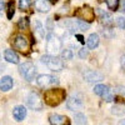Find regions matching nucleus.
Listing matches in <instances>:
<instances>
[{"label": "nucleus", "mask_w": 125, "mask_h": 125, "mask_svg": "<svg viewBox=\"0 0 125 125\" xmlns=\"http://www.w3.org/2000/svg\"><path fill=\"white\" fill-rule=\"evenodd\" d=\"M65 90L64 89H49L44 93L45 104L49 106H58L60 103L65 100Z\"/></svg>", "instance_id": "1"}, {"label": "nucleus", "mask_w": 125, "mask_h": 125, "mask_svg": "<svg viewBox=\"0 0 125 125\" xmlns=\"http://www.w3.org/2000/svg\"><path fill=\"white\" fill-rule=\"evenodd\" d=\"M61 40L58 35L53 34V33H49L46 36V50L49 55H55L61 50Z\"/></svg>", "instance_id": "2"}, {"label": "nucleus", "mask_w": 125, "mask_h": 125, "mask_svg": "<svg viewBox=\"0 0 125 125\" xmlns=\"http://www.w3.org/2000/svg\"><path fill=\"white\" fill-rule=\"evenodd\" d=\"M41 61L53 71H61L64 69V62H62V60L55 55H49V54L44 55V56H41Z\"/></svg>", "instance_id": "3"}, {"label": "nucleus", "mask_w": 125, "mask_h": 125, "mask_svg": "<svg viewBox=\"0 0 125 125\" xmlns=\"http://www.w3.org/2000/svg\"><path fill=\"white\" fill-rule=\"evenodd\" d=\"M19 73L26 81H33L36 75V69L33 65V62L26 61V62H23V64L19 65Z\"/></svg>", "instance_id": "4"}, {"label": "nucleus", "mask_w": 125, "mask_h": 125, "mask_svg": "<svg viewBox=\"0 0 125 125\" xmlns=\"http://www.w3.org/2000/svg\"><path fill=\"white\" fill-rule=\"evenodd\" d=\"M36 83L41 88H50V86H55L59 84V80L58 78L53 76V75H49V74H41L36 78Z\"/></svg>", "instance_id": "5"}, {"label": "nucleus", "mask_w": 125, "mask_h": 125, "mask_svg": "<svg viewBox=\"0 0 125 125\" xmlns=\"http://www.w3.org/2000/svg\"><path fill=\"white\" fill-rule=\"evenodd\" d=\"M26 104L30 109L36 110V111L43 109V100L40 99V96L36 93H30L26 96Z\"/></svg>", "instance_id": "6"}, {"label": "nucleus", "mask_w": 125, "mask_h": 125, "mask_svg": "<svg viewBox=\"0 0 125 125\" xmlns=\"http://www.w3.org/2000/svg\"><path fill=\"white\" fill-rule=\"evenodd\" d=\"M75 14L80 18V20H84V21L88 23V24L95 19V13H94V10L90 6H84L81 9H78V11Z\"/></svg>", "instance_id": "7"}, {"label": "nucleus", "mask_w": 125, "mask_h": 125, "mask_svg": "<svg viewBox=\"0 0 125 125\" xmlns=\"http://www.w3.org/2000/svg\"><path fill=\"white\" fill-rule=\"evenodd\" d=\"M14 46H15L16 50L21 51V53H24V54L29 53V49H30V44H29L28 39L25 36H23V35L15 36V39H14Z\"/></svg>", "instance_id": "8"}, {"label": "nucleus", "mask_w": 125, "mask_h": 125, "mask_svg": "<svg viewBox=\"0 0 125 125\" xmlns=\"http://www.w3.org/2000/svg\"><path fill=\"white\" fill-rule=\"evenodd\" d=\"M83 106V98L79 94H73V95L66 100V108L71 111L79 110Z\"/></svg>", "instance_id": "9"}, {"label": "nucleus", "mask_w": 125, "mask_h": 125, "mask_svg": "<svg viewBox=\"0 0 125 125\" xmlns=\"http://www.w3.org/2000/svg\"><path fill=\"white\" fill-rule=\"evenodd\" d=\"M49 121L51 125H70L69 118L60 114H51L49 116Z\"/></svg>", "instance_id": "10"}, {"label": "nucleus", "mask_w": 125, "mask_h": 125, "mask_svg": "<svg viewBox=\"0 0 125 125\" xmlns=\"http://www.w3.org/2000/svg\"><path fill=\"white\" fill-rule=\"evenodd\" d=\"M84 79L88 81V83H98V81H101L104 79L103 74L98 71H94V70H89L84 74Z\"/></svg>", "instance_id": "11"}, {"label": "nucleus", "mask_w": 125, "mask_h": 125, "mask_svg": "<svg viewBox=\"0 0 125 125\" xmlns=\"http://www.w3.org/2000/svg\"><path fill=\"white\" fill-rule=\"evenodd\" d=\"M13 116L16 121H23L26 118V109L23 105H18L13 110Z\"/></svg>", "instance_id": "12"}, {"label": "nucleus", "mask_w": 125, "mask_h": 125, "mask_svg": "<svg viewBox=\"0 0 125 125\" xmlns=\"http://www.w3.org/2000/svg\"><path fill=\"white\" fill-rule=\"evenodd\" d=\"M4 59H5L6 61H9V62H11V64H18V62H19V56H18V54L15 53L14 50H11V49L4 50Z\"/></svg>", "instance_id": "13"}, {"label": "nucleus", "mask_w": 125, "mask_h": 125, "mask_svg": "<svg viewBox=\"0 0 125 125\" xmlns=\"http://www.w3.org/2000/svg\"><path fill=\"white\" fill-rule=\"evenodd\" d=\"M14 85V81H13V78L11 76H3V79L0 80V89L3 91H9L10 89L13 88Z\"/></svg>", "instance_id": "14"}, {"label": "nucleus", "mask_w": 125, "mask_h": 125, "mask_svg": "<svg viewBox=\"0 0 125 125\" xmlns=\"http://www.w3.org/2000/svg\"><path fill=\"white\" fill-rule=\"evenodd\" d=\"M99 10V14H100V19H101V23L105 25V26H110L113 25L114 23V18L109 14V13H105V11H103L101 9H98Z\"/></svg>", "instance_id": "15"}, {"label": "nucleus", "mask_w": 125, "mask_h": 125, "mask_svg": "<svg viewBox=\"0 0 125 125\" xmlns=\"http://www.w3.org/2000/svg\"><path fill=\"white\" fill-rule=\"evenodd\" d=\"M99 43H100L99 35L94 33V34H90V35H89V38H88V40H86V46H88L89 49H95V48H98Z\"/></svg>", "instance_id": "16"}, {"label": "nucleus", "mask_w": 125, "mask_h": 125, "mask_svg": "<svg viewBox=\"0 0 125 125\" xmlns=\"http://www.w3.org/2000/svg\"><path fill=\"white\" fill-rule=\"evenodd\" d=\"M35 9L40 13H48L50 10V5L46 3V0H35Z\"/></svg>", "instance_id": "17"}, {"label": "nucleus", "mask_w": 125, "mask_h": 125, "mask_svg": "<svg viewBox=\"0 0 125 125\" xmlns=\"http://www.w3.org/2000/svg\"><path fill=\"white\" fill-rule=\"evenodd\" d=\"M74 120H75V124L76 125H86L88 124V119L84 114L81 113H78L74 115Z\"/></svg>", "instance_id": "18"}, {"label": "nucleus", "mask_w": 125, "mask_h": 125, "mask_svg": "<svg viewBox=\"0 0 125 125\" xmlns=\"http://www.w3.org/2000/svg\"><path fill=\"white\" fill-rule=\"evenodd\" d=\"M74 23H75V29H76V30L86 31V30L89 29V24H88V23H85L84 20L78 19V20H74Z\"/></svg>", "instance_id": "19"}, {"label": "nucleus", "mask_w": 125, "mask_h": 125, "mask_svg": "<svg viewBox=\"0 0 125 125\" xmlns=\"http://www.w3.org/2000/svg\"><path fill=\"white\" fill-rule=\"evenodd\" d=\"M108 90H109V88L106 85H103V84H98V85H95V88H94V93H95L96 95H100V96H103Z\"/></svg>", "instance_id": "20"}, {"label": "nucleus", "mask_w": 125, "mask_h": 125, "mask_svg": "<svg viewBox=\"0 0 125 125\" xmlns=\"http://www.w3.org/2000/svg\"><path fill=\"white\" fill-rule=\"evenodd\" d=\"M105 3L108 5V8L110 10H113V11H116V10L119 9V3L120 0H105Z\"/></svg>", "instance_id": "21"}, {"label": "nucleus", "mask_w": 125, "mask_h": 125, "mask_svg": "<svg viewBox=\"0 0 125 125\" xmlns=\"http://www.w3.org/2000/svg\"><path fill=\"white\" fill-rule=\"evenodd\" d=\"M31 5V0H20L19 1V9L21 11H26Z\"/></svg>", "instance_id": "22"}, {"label": "nucleus", "mask_w": 125, "mask_h": 125, "mask_svg": "<svg viewBox=\"0 0 125 125\" xmlns=\"http://www.w3.org/2000/svg\"><path fill=\"white\" fill-rule=\"evenodd\" d=\"M35 31L40 35V38H44L45 36V33H44V28H43V25H41V23L39 21V20H36L35 21Z\"/></svg>", "instance_id": "23"}, {"label": "nucleus", "mask_w": 125, "mask_h": 125, "mask_svg": "<svg viewBox=\"0 0 125 125\" xmlns=\"http://www.w3.org/2000/svg\"><path fill=\"white\" fill-rule=\"evenodd\" d=\"M61 58L64 60H71L73 59V53L70 49H64L61 50Z\"/></svg>", "instance_id": "24"}, {"label": "nucleus", "mask_w": 125, "mask_h": 125, "mask_svg": "<svg viewBox=\"0 0 125 125\" xmlns=\"http://www.w3.org/2000/svg\"><path fill=\"white\" fill-rule=\"evenodd\" d=\"M15 13V9H14V1H10L8 4V19H11L13 15Z\"/></svg>", "instance_id": "25"}, {"label": "nucleus", "mask_w": 125, "mask_h": 125, "mask_svg": "<svg viewBox=\"0 0 125 125\" xmlns=\"http://www.w3.org/2000/svg\"><path fill=\"white\" fill-rule=\"evenodd\" d=\"M18 26H19L20 29H26V28L29 26V19H28V18L20 19L19 23H18Z\"/></svg>", "instance_id": "26"}, {"label": "nucleus", "mask_w": 125, "mask_h": 125, "mask_svg": "<svg viewBox=\"0 0 125 125\" xmlns=\"http://www.w3.org/2000/svg\"><path fill=\"white\" fill-rule=\"evenodd\" d=\"M104 99H105V101H108V103H110V101H113L114 100V91L113 90H108L105 94H104Z\"/></svg>", "instance_id": "27"}, {"label": "nucleus", "mask_w": 125, "mask_h": 125, "mask_svg": "<svg viewBox=\"0 0 125 125\" xmlns=\"http://www.w3.org/2000/svg\"><path fill=\"white\" fill-rule=\"evenodd\" d=\"M124 108L120 106V105H116L113 108V114H115V115H124Z\"/></svg>", "instance_id": "28"}, {"label": "nucleus", "mask_w": 125, "mask_h": 125, "mask_svg": "<svg viewBox=\"0 0 125 125\" xmlns=\"http://www.w3.org/2000/svg\"><path fill=\"white\" fill-rule=\"evenodd\" d=\"M116 25H118L120 29H125V18H124V16L116 18Z\"/></svg>", "instance_id": "29"}, {"label": "nucleus", "mask_w": 125, "mask_h": 125, "mask_svg": "<svg viewBox=\"0 0 125 125\" xmlns=\"http://www.w3.org/2000/svg\"><path fill=\"white\" fill-rule=\"evenodd\" d=\"M79 56H80L81 59L86 58V56H88V50H86L85 48H81V49L79 50Z\"/></svg>", "instance_id": "30"}, {"label": "nucleus", "mask_w": 125, "mask_h": 125, "mask_svg": "<svg viewBox=\"0 0 125 125\" xmlns=\"http://www.w3.org/2000/svg\"><path fill=\"white\" fill-rule=\"evenodd\" d=\"M46 28H48V30H49V33H51V31L54 30V28H53V20H51V19H48Z\"/></svg>", "instance_id": "31"}, {"label": "nucleus", "mask_w": 125, "mask_h": 125, "mask_svg": "<svg viewBox=\"0 0 125 125\" xmlns=\"http://www.w3.org/2000/svg\"><path fill=\"white\" fill-rule=\"evenodd\" d=\"M75 36H76V39L80 41L81 44H84V43H85V40H84V38H83V35H79V34H76Z\"/></svg>", "instance_id": "32"}, {"label": "nucleus", "mask_w": 125, "mask_h": 125, "mask_svg": "<svg viewBox=\"0 0 125 125\" xmlns=\"http://www.w3.org/2000/svg\"><path fill=\"white\" fill-rule=\"evenodd\" d=\"M121 11L125 13V0H123V1H121Z\"/></svg>", "instance_id": "33"}, {"label": "nucleus", "mask_w": 125, "mask_h": 125, "mask_svg": "<svg viewBox=\"0 0 125 125\" xmlns=\"http://www.w3.org/2000/svg\"><path fill=\"white\" fill-rule=\"evenodd\" d=\"M121 65H123V66H125V54L121 56Z\"/></svg>", "instance_id": "34"}, {"label": "nucleus", "mask_w": 125, "mask_h": 125, "mask_svg": "<svg viewBox=\"0 0 125 125\" xmlns=\"http://www.w3.org/2000/svg\"><path fill=\"white\" fill-rule=\"evenodd\" d=\"M1 10H4V3L0 0V11H1Z\"/></svg>", "instance_id": "35"}, {"label": "nucleus", "mask_w": 125, "mask_h": 125, "mask_svg": "<svg viewBox=\"0 0 125 125\" xmlns=\"http://www.w3.org/2000/svg\"><path fill=\"white\" fill-rule=\"evenodd\" d=\"M118 125H125V119H124V120H120Z\"/></svg>", "instance_id": "36"}, {"label": "nucleus", "mask_w": 125, "mask_h": 125, "mask_svg": "<svg viewBox=\"0 0 125 125\" xmlns=\"http://www.w3.org/2000/svg\"><path fill=\"white\" fill-rule=\"evenodd\" d=\"M49 1H51V3H56V0H49Z\"/></svg>", "instance_id": "37"}]
</instances>
